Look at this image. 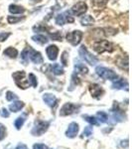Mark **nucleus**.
<instances>
[{"mask_svg": "<svg viewBox=\"0 0 132 149\" xmlns=\"http://www.w3.org/2000/svg\"><path fill=\"white\" fill-rule=\"evenodd\" d=\"M79 54H80L81 59L85 60V62H86L88 64H90V66H94V65L97 64L98 59L95 56H93L92 53L86 49V47L85 45L81 46V48L79 49Z\"/></svg>", "mask_w": 132, "mask_h": 149, "instance_id": "obj_1", "label": "nucleus"}, {"mask_svg": "<svg viewBox=\"0 0 132 149\" xmlns=\"http://www.w3.org/2000/svg\"><path fill=\"white\" fill-rule=\"evenodd\" d=\"M93 50L95 52L98 53V54H102L104 52H109L111 53L114 50L113 45L110 42L106 40H100V41H97L93 44Z\"/></svg>", "mask_w": 132, "mask_h": 149, "instance_id": "obj_2", "label": "nucleus"}, {"mask_svg": "<svg viewBox=\"0 0 132 149\" xmlns=\"http://www.w3.org/2000/svg\"><path fill=\"white\" fill-rule=\"evenodd\" d=\"M95 72L100 78L104 79V80H109V81H116L118 79V76L114 73L112 70L104 68V67H97Z\"/></svg>", "mask_w": 132, "mask_h": 149, "instance_id": "obj_3", "label": "nucleus"}, {"mask_svg": "<svg viewBox=\"0 0 132 149\" xmlns=\"http://www.w3.org/2000/svg\"><path fill=\"white\" fill-rule=\"evenodd\" d=\"M25 76H26V74L24 71L16 72V73H14L13 74H12V77H13L16 85H17L20 88H23V90H25V88H27L28 86H30L29 81L25 80Z\"/></svg>", "mask_w": 132, "mask_h": 149, "instance_id": "obj_4", "label": "nucleus"}, {"mask_svg": "<svg viewBox=\"0 0 132 149\" xmlns=\"http://www.w3.org/2000/svg\"><path fill=\"white\" fill-rule=\"evenodd\" d=\"M81 38H83V32L80 30L73 31V32L67 34V40H68V42L71 43L73 46H76V45L80 44Z\"/></svg>", "mask_w": 132, "mask_h": 149, "instance_id": "obj_5", "label": "nucleus"}, {"mask_svg": "<svg viewBox=\"0 0 132 149\" xmlns=\"http://www.w3.org/2000/svg\"><path fill=\"white\" fill-rule=\"evenodd\" d=\"M48 127H49V122L47 121H37L35 124V127L32 129L31 133L35 136H40L44 134L47 131Z\"/></svg>", "mask_w": 132, "mask_h": 149, "instance_id": "obj_6", "label": "nucleus"}, {"mask_svg": "<svg viewBox=\"0 0 132 149\" xmlns=\"http://www.w3.org/2000/svg\"><path fill=\"white\" fill-rule=\"evenodd\" d=\"M72 13L75 16H81L88 11V5L85 3V2L81 1L78 2L76 4H75L73 7H72Z\"/></svg>", "mask_w": 132, "mask_h": 149, "instance_id": "obj_7", "label": "nucleus"}, {"mask_svg": "<svg viewBox=\"0 0 132 149\" xmlns=\"http://www.w3.org/2000/svg\"><path fill=\"white\" fill-rule=\"evenodd\" d=\"M78 109H79V107H76V104H73V103H66V104L61 109L60 115H61V116L71 115V114H73L78 111Z\"/></svg>", "mask_w": 132, "mask_h": 149, "instance_id": "obj_8", "label": "nucleus"}, {"mask_svg": "<svg viewBox=\"0 0 132 149\" xmlns=\"http://www.w3.org/2000/svg\"><path fill=\"white\" fill-rule=\"evenodd\" d=\"M90 92L92 97L94 98H97V100L101 97V95H104V93L101 86L97 85V84H93V85L90 86Z\"/></svg>", "mask_w": 132, "mask_h": 149, "instance_id": "obj_9", "label": "nucleus"}, {"mask_svg": "<svg viewBox=\"0 0 132 149\" xmlns=\"http://www.w3.org/2000/svg\"><path fill=\"white\" fill-rule=\"evenodd\" d=\"M29 58L34 64H42L44 62L41 53L35 51V50L31 49V48L29 49Z\"/></svg>", "mask_w": 132, "mask_h": 149, "instance_id": "obj_10", "label": "nucleus"}, {"mask_svg": "<svg viewBox=\"0 0 132 149\" xmlns=\"http://www.w3.org/2000/svg\"><path fill=\"white\" fill-rule=\"evenodd\" d=\"M46 53H47L48 58H49L51 61H55V60L58 58L59 49H58V47L55 46V45H50V46L46 49Z\"/></svg>", "mask_w": 132, "mask_h": 149, "instance_id": "obj_11", "label": "nucleus"}, {"mask_svg": "<svg viewBox=\"0 0 132 149\" xmlns=\"http://www.w3.org/2000/svg\"><path fill=\"white\" fill-rule=\"evenodd\" d=\"M78 132H79V124L76 123V122H72L69 125L68 130L66 131V135L69 138H74L76 136Z\"/></svg>", "mask_w": 132, "mask_h": 149, "instance_id": "obj_12", "label": "nucleus"}, {"mask_svg": "<svg viewBox=\"0 0 132 149\" xmlns=\"http://www.w3.org/2000/svg\"><path fill=\"white\" fill-rule=\"evenodd\" d=\"M43 100L45 103H47L50 107H54L57 105V97L52 93H45L43 95Z\"/></svg>", "mask_w": 132, "mask_h": 149, "instance_id": "obj_13", "label": "nucleus"}, {"mask_svg": "<svg viewBox=\"0 0 132 149\" xmlns=\"http://www.w3.org/2000/svg\"><path fill=\"white\" fill-rule=\"evenodd\" d=\"M112 88H116V90H124L125 88L126 91H128V83H127V81L123 80V79L116 80L112 84Z\"/></svg>", "mask_w": 132, "mask_h": 149, "instance_id": "obj_14", "label": "nucleus"}, {"mask_svg": "<svg viewBox=\"0 0 132 149\" xmlns=\"http://www.w3.org/2000/svg\"><path fill=\"white\" fill-rule=\"evenodd\" d=\"M23 107H24V102H23L16 100V102H14L13 103H11V104L9 105V109H10L11 111H13V112H17V111H19V110L22 109Z\"/></svg>", "mask_w": 132, "mask_h": 149, "instance_id": "obj_15", "label": "nucleus"}, {"mask_svg": "<svg viewBox=\"0 0 132 149\" xmlns=\"http://www.w3.org/2000/svg\"><path fill=\"white\" fill-rule=\"evenodd\" d=\"M81 23L83 26H92V24H94V19L90 15H85L81 19Z\"/></svg>", "mask_w": 132, "mask_h": 149, "instance_id": "obj_16", "label": "nucleus"}, {"mask_svg": "<svg viewBox=\"0 0 132 149\" xmlns=\"http://www.w3.org/2000/svg\"><path fill=\"white\" fill-rule=\"evenodd\" d=\"M4 55L9 58H11V59H15V58L18 56V51L15 49V48L9 47L4 51Z\"/></svg>", "mask_w": 132, "mask_h": 149, "instance_id": "obj_17", "label": "nucleus"}, {"mask_svg": "<svg viewBox=\"0 0 132 149\" xmlns=\"http://www.w3.org/2000/svg\"><path fill=\"white\" fill-rule=\"evenodd\" d=\"M9 12L12 14H21V13H24V12H25V9L19 5L11 4V5L9 6Z\"/></svg>", "mask_w": 132, "mask_h": 149, "instance_id": "obj_18", "label": "nucleus"}, {"mask_svg": "<svg viewBox=\"0 0 132 149\" xmlns=\"http://www.w3.org/2000/svg\"><path fill=\"white\" fill-rule=\"evenodd\" d=\"M32 40L34 41V42L38 43V44H41V45L46 44L48 41H49L48 40V38L44 35H35L32 37Z\"/></svg>", "mask_w": 132, "mask_h": 149, "instance_id": "obj_19", "label": "nucleus"}, {"mask_svg": "<svg viewBox=\"0 0 132 149\" xmlns=\"http://www.w3.org/2000/svg\"><path fill=\"white\" fill-rule=\"evenodd\" d=\"M107 2H108V0H92V4L97 9L104 8L107 4Z\"/></svg>", "mask_w": 132, "mask_h": 149, "instance_id": "obj_20", "label": "nucleus"}, {"mask_svg": "<svg viewBox=\"0 0 132 149\" xmlns=\"http://www.w3.org/2000/svg\"><path fill=\"white\" fill-rule=\"evenodd\" d=\"M51 69H52V72L56 76H60V74H64V70L63 68L61 67V65L59 64H54L51 66Z\"/></svg>", "mask_w": 132, "mask_h": 149, "instance_id": "obj_21", "label": "nucleus"}, {"mask_svg": "<svg viewBox=\"0 0 132 149\" xmlns=\"http://www.w3.org/2000/svg\"><path fill=\"white\" fill-rule=\"evenodd\" d=\"M97 118L99 121V123H105L108 119V115L104 111H98L97 113Z\"/></svg>", "mask_w": 132, "mask_h": 149, "instance_id": "obj_22", "label": "nucleus"}, {"mask_svg": "<svg viewBox=\"0 0 132 149\" xmlns=\"http://www.w3.org/2000/svg\"><path fill=\"white\" fill-rule=\"evenodd\" d=\"M83 117L85 119L86 121L88 122V123L92 124V125H99V121L97 120V117H94V116H90V115H83Z\"/></svg>", "mask_w": 132, "mask_h": 149, "instance_id": "obj_23", "label": "nucleus"}, {"mask_svg": "<svg viewBox=\"0 0 132 149\" xmlns=\"http://www.w3.org/2000/svg\"><path fill=\"white\" fill-rule=\"evenodd\" d=\"M75 68H76V71L80 72V73H81V74H88V68H86V67L85 66V65H83V64H81V63L76 64Z\"/></svg>", "mask_w": 132, "mask_h": 149, "instance_id": "obj_24", "label": "nucleus"}, {"mask_svg": "<svg viewBox=\"0 0 132 149\" xmlns=\"http://www.w3.org/2000/svg\"><path fill=\"white\" fill-rule=\"evenodd\" d=\"M29 49H30V48H26L22 52V54H21V59H22L24 65H27L29 61Z\"/></svg>", "mask_w": 132, "mask_h": 149, "instance_id": "obj_25", "label": "nucleus"}, {"mask_svg": "<svg viewBox=\"0 0 132 149\" xmlns=\"http://www.w3.org/2000/svg\"><path fill=\"white\" fill-rule=\"evenodd\" d=\"M24 122H25V115L18 117V118L15 120V123H14V124H15V127H16V128H17V129H20L21 127L23 126Z\"/></svg>", "mask_w": 132, "mask_h": 149, "instance_id": "obj_26", "label": "nucleus"}, {"mask_svg": "<svg viewBox=\"0 0 132 149\" xmlns=\"http://www.w3.org/2000/svg\"><path fill=\"white\" fill-rule=\"evenodd\" d=\"M29 84H30V86H34V88H37V85H38V83H37V78L34 76L33 74H29Z\"/></svg>", "mask_w": 132, "mask_h": 149, "instance_id": "obj_27", "label": "nucleus"}, {"mask_svg": "<svg viewBox=\"0 0 132 149\" xmlns=\"http://www.w3.org/2000/svg\"><path fill=\"white\" fill-rule=\"evenodd\" d=\"M23 19V17H16V16H8L7 18V21H8L9 24H16L18 22H20Z\"/></svg>", "mask_w": 132, "mask_h": 149, "instance_id": "obj_28", "label": "nucleus"}, {"mask_svg": "<svg viewBox=\"0 0 132 149\" xmlns=\"http://www.w3.org/2000/svg\"><path fill=\"white\" fill-rule=\"evenodd\" d=\"M56 23L58 25H64L66 23V20H65V17H64V14H59V15L56 17Z\"/></svg>", "mask_w": 132, "mask_h": 149, "instance_id": "obj_29", "label": "nucleus"}, {"mask_svg": "<svg viewBox=\"0 0 132 149\" xmlns=\"http://www.w3.org/2000/svg\"><path fill=\"white\" fill-rule=\"evenodd\" d=\"M64 17H65V20H66V22H69V23H73L74 22V17L71 15V12L66 11L64 13Z\"/></svg>", "mask_w": 132, "mask_h": 149, "instance_id": "obj_30", "label": "nucleus"}, {"mask_svg": "<svg viewBox=\"0 0 132 149\" xmlns=\"http://www.w3.org/2000/svg\"><path fill=\"white\" fill-rule=\"evenodd\" d=\"M6 136V128L3 124L0 123V141L3 140Z\"/></svg>", "mask_w": 132, "mask_h": 149, "instance_id": "obj_31", "label": "nucleus"}, {"mask_svg": "<svg viewBox=\"0 0 132 149\" xmlns=\"http://www.w3.org/2000/svg\"><path fill=\"white\" fill-rule=\"evenodd\" d=\"M6 100L9 102H12L13 100H17V95L12 92H7L6 93Z\"/></svg>", "mask_w": 132, "mask_h": 149, "instance_id": "obj_32", "label": "nucleus"}, {"mask_svg": "<svg viewBox=\"0 0 132 149\" xmlns=\"http://www.w3.org/2000/svg\"><path fill=\"white\" fill-rule=\"evenodd\" d=\"M92 134V126H86L85 128V130H83V135L85 136H90Z\"/></svg>", "mask_w": 132, "mask_h": 149, "instance_id": "obj_33", "label": "nucleus"}, {"mask_svg": "<svg viewBox=\"0 0 132 149\" xmlns=\"http://www.w3.org/2000/svg\"><path fill=\"white\" fill-rule=\"evenodd\" d=\"M50 37L52 38L53 40H56V41H61L62 40V34L60 32H56L54 34H51Z\"/></svg>", "mask_w": 132, "mask_h": 149, "instance_id": "obj_34", "label": "nucleus"}, {"mask_svg": "<svg viewBox=\"0 0 132 149\" xmlns=\"http://www.w3.org/2000/svg\"><path fill=\"white\" fill-rule=\"evenodd\" d=\"M67 58H68V52H64L63 55H62V59H61L64 66H67V65H68V60H67Z\"/></svg>", "mask_w": 132, "mask_h": 149, "instance_id": "obj_35", "label": "nucleus"}, {"mask_svg": "<svg viewBox=\"0 0 132 149\" xmlns=\"http://www.w3.org/2000/svg\"><path fill=\"white\" fill-rule=\"evenodd\" d=\"M10 35H11L10 33H1L0 34V42H4L5 40H7V38Z\"/></svg>", "mask_w": 132, "mask_h": 149, "instance_id": "obj_36", "label": "nucleus"}, {"mask_svg": "<svg viewBox=\"0 0 132 149\" xmlns=\"http://www.w3.org/2000/svg\"><path fill=\"white\" fill-rule=\"evenodd\" d=\"M33 149H49V148H48L45 144L38 143V144H35V145L33 146Z\"/></svg>", "mask_w": 132, "mask_h": 149, "instance_id": "obj_37", "label": "nucleus"}, {"mask_svg": "<svg viewBox=\"0 0 132 149\" xmlns=\"http://www.w3.org/2000/svg\"><path fill=\"white\" fill-rule=\"evenodd\" d=\"M1 115H2V117H8V116H9V112H8V110H7L6 109H2Z\"/></svg>", "mask_w": 132, "mask_h": 149, "instance_id": "obj_38", "label": "nucleus"}, {"mask_svg": "<svg viewBox=\"0 0 132 149\" xmlns=\"http://www.w3.org/2000/svg\"><path fill=\"white\" fill-rule=\"evenodd\" d=\"M33 30L34 31H37V32H41V31H44V30H46V28L45 27H42V26H35L34 28H33Z\"/></svg>", "mask_w": 132, "mask_h": 149, "instance_id": "obj_39", "label": "nucleus"}, {"mask_svg": "<svg viewBox=\"0 0 132 149\" xmlns=\"http://www.w3.org/2000/svg\"><path fill=\"white\" fill-rule=\"evenodd\" d=\"M15 149H28V147L25 145V144H22V143H21V144H19V145H18Z\"/></svg>", "mask_w": 132, "mask_h": 149, "instance_id": "obj_40", "label": "nucleus"}, {"mask_svg": "<svg viewBox=\"0 0 132 149\" xmlns=\"http://www.w3.org/2000/svg\"><path fill=\"white\" fill-rule=\"evenodd\" d=\"M33 1H41V0H33Z\"/></svg>", "mask_w": 132, "mask_h": 149, "instance_id": "obj_41", "label": "nucleus"}]
</instances>
